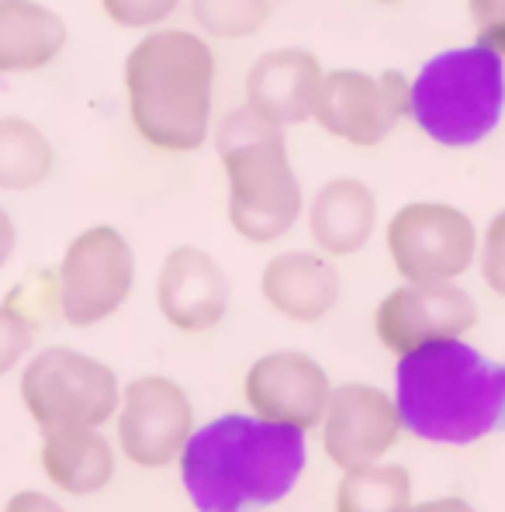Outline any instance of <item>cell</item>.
I'll return each mask as SVG.
<instances>
[{
	"mask_svg": "<svg viewBox=\"0 0 505 512\" xmlns=\"http://www.w3.org/2000/svg\"><path fill=\"white\" fill-rule=\"evenodd\" d=\"M481 319V308L457 281L412 284L402 281L378 301L374 333L378 343L395 357L416 353L422 346L464 340Z\"/></svg>",
	"mask_w": 505,
	"mask_h": 512,
	"instance_id": "8fae6325",
	"label": "cell"
},
{
	"mask_svg": "<svg viewBox=\"0 0 505 512\" xmlns=\"http://www.w3.org/2000/svg\"><path fill=\"white\" fill-rule=\"evenodd\" d=\"M409 512H478L467 499L461 495H440V499H422V502H412Z\"/></svg>",
	"mask_w": 505,
	"mask_h": 512,
	"instance_id": "f1b7e54d",
	"label": "cell"
},
{
	"mask_svg": "<svg viewBox=\"0 0 505 512\" xmlns=\"http://www.w3.org/2000/svg\"><path fill=\"white\" fill-rule=\"evenodd\" d=\"M18 395L39 433L52 429H104L122 402L115 367L73 346H45L21 367Z\"/></svg>",
	"mask_w": 505,
	"mask_h": 512,
	"instance_id": "8992f818",
	"label": "cell"
},
{
	"mask_svg": "<svg viewBox=\"0 0 505 512\" xmlns=\"http://www.w3.org/2000/svg\"><path fill=\"white\" fill-rule=\"evenodd\" d=\"M474 35L505 59V0H467Z\"/></svg>",
	"mask_w": 505,
	"mask_h": 512,
	"instance_id": "484cf974",
	"label": "cell"
},
{
	"mask_svg": "<svg viewBox=\"0 0 505 512\" xmlns=\"http://www.w3.org/2000/svg\"><path fill=\"white\" fill-rule=\"evenodd\" d=\"M333 395L326 367L301 350H270L256 357L243 378V398L256 419L291 429H319Z\"/></svg>",
	"mask_w": 505,
	"mask_h": 512,
	"instance_id": "4fadbf2b",
	"label": "cell"
},
{
	"mask_svg": "<svg viewBox=\"0 0 505 512\" xmlns=\"http://www.w3.org/2000/svg\"><path fill=\"white\" fill-rule=\"evenodd\" d=\"M39 464L52 488H59L63 495H77V499L101 495L118 474L115 443L104 436V429L94 426L42 433Z\"/></svg>",
	"mask_w": 505,
	"mask_h": 512,
	"instance_id": "ac0fdd59",
	"label": "cell"
},
{
	"mask_svg": "<svg viewBox=\"0 0 505 512\" xmlns=\"http://www.w3.org/2000/svg\"><path fill=\"white\" fill-rule=\"evenodd\" d=\"M215 49L201 32L153 28L125 56V108L156 153H194L211 139Z\"/></svg>",
	"mask_w": 505,
	"mask_h": 512,
	"instance_id": "7a4b0ae2",
	"label": "cell"
},
{
	"mask_svg": "<svg viewBox=\"0 0 505 512\" xmlns=\"http://www.w3.org/2000/svg\"><path fill=\"white\" fill-rule=\"evenodd\" d=\"M374 4H405V0H374Z\"/></svg>",
	"mask_w": 505,
	"mask_h": 512,
	"instance_id": "f546056e",
	"label": "cell"
},
{
	"mask_svg": "<svg viewBox=\"0 0 505 512\" xmlns=\"http://www.w3.org/2000/svg\"><path fill=\"white\" fill-rule=\"evenodd\" d=\"M505 111V59L474 42L433 56L412 77V122L447 149L478 146Z\"/></svg>",
	"mask_w": 505,
	"mask_h": 512,
	"instance_id": "5b68a950",
	"label": "cell"
},
{
	"mask_svg": "<svg viewBox=\"0 0 505 512\" xmlns=\"http://www.w3.org/2000/svg\"><path fill=\"white\" fill-rule=\"evenodd\" d=\"M14 250H18V225H14L11 212L0 205V274H4V267L11 263Z\"/></svg>",
	"mask_w": 505,
	"mask_h": 512,
	"instance_id": "83f0119b",
	"label": "cell"
},
{
	"mask_svg": "<svg viewBox=\"0 0 505 512\" xmlns=\"http://www.w3.org/2000/svg\"><path fill=\"white\" fill-rule=\"evenodd\" d=\"M66 21L42 0H0V77L39 73L63 56Z\"/></svg>",
	"mask_w": 505,
	"mask_h": 512,
	"instance_id": "d6986e66",
	"label": "cell"
},
{
	"mask_svg": "<svg viewBox=\"0 0 505 512\" xmlns=\"http://www.w3.org/2000/svg\"><path fill=\"white\" fill-rule=\"evenodd\" d=\"M198 429L191 395L167 374H142L122 384L115 412L118 450L128 464L160 471L180 461L187 440Z\"/></svg>",
	"mask_w": 505,
	"mask_h": 512,
	"instance_id": "30bf717a",
	"label": "cell"
},
{
	"mask_svg": "<svg viewBox=\"0 0 505 512\" xmlns=\"http://www.w3.org/2000/svg\"><path fill=\"white\" fill-rule=\"evenodd\" d=\"M395 405L405 433L436 447H471L505 429V364L467 340L398 357Z\"/></svg>",
	"mask_w": 505,
	"mask_h": 512,
	"instance_id": "3957f363",
	"label": "cell"
},
{
	"mask_svg": "<svg viewBox=\"0 0 505 512\" xmlns=\"http://www.w3.org/2000/svg\"><path fill=\"white\" fill-rule=\"evenodd\" d=\"M218 163L229 187V225L253 246L284 239L305 212V191L284 139V125L250 104L215 125Z\"/></svg>",
	"mask_w": 505,
	"mask_h": 512,
	"instance_id": "277c9868",
	"label": "cell"
},
{
	"mask_svg": "<svg viewBox=\"0 0 505 512\" xmlns=\"http://www.w3.org/2000/svg\"><path fill=\"white\" fill-rule=\"evenodd\" d=\"M478 267H481V281L488 284V291L505 298V208L488 218L485 232H481Z\"/></svg>",
	"mask_w": 505,
	"mask_h": 512,
	"instance_id": "d4e9b609",
	"label": "cell"
},
{
	"mask_svg": "<svg viewBox=\"0 0 505 512\" xmlns=\"http://www.w3.org/2000/svg\"><path fill=\"white\" fill-rule=\"evenodd\" d=\"M39 333L42 329L25 312H18L11 301H0V378L25 364Z\"/></svg>",
	"mask_w": 505,
	"mask_h": 512,
	"instance_id": "cb8c5ba5",
	"label": "cell"
},
{
	"mask_svg": "<svg viewBox=\"0 0 505 512\" xmlns=\"http://www.w3.org/2000/svg\"><path fill=\"white\" fill-rule=\"evenodd\" d=\"M156 308L177 333H211L232 308V281L208 250L191 243L173 246L156 274Z\"/></svg>",
	"mask_w": 505,
	"mask_h": 512,
	"instance_id": "5bb4252c",
	"label": "cell"
},
{
	"mask_svg": "<svg viewBox=\"0 0 505 512\" xmlns=\"http://www.w3.org/2000/svg\"><path fill=\"white\" fill-rule=\"evenodd\" d=\"M184 0H101V11L111 25L125 32H153L163 28Z\"/></svg>",
	"mask_w": 505,
	"mask_h": 512,
	"instance_id": "603a6c76",
	"label": "cell"
},
{
	"mask_svg": "<svg viewBox=\"0 0 505 512\" xmlns=\"http://www.w3.org/2000/svg\"><path fill=\"white\" fill-rule=\"evenodd\" d=\"M315 125L357 149H374L412 118V80L402 70H329L312 108Z\"/></svg>",
	"mask_w": 505,
	"mask_h": 512,
	"instance_id": "9c48e42d",
	"label": "cell"
},
{
	"mask_svg": "<svg viewBox=\"0 0 505 512\" xmlns=\"http://www.w3.org/2000/svg\"><path fill=\"white\" fill-rule=\"evenodd\" d=\"M56 170V146L32 118L0 115V191L25 194Z\"/></svg>",
	"mask_w": 505,
	"mask_h": 512,
	"instance_id": "ffe728a7",
	"label": "cell"
},
{
	"mask_svg": "<svg viewBox=\"0 0 505 512\" xmlns=\"http://www.w3.org/2000/svg\"><path fill=\"white\" fill-rule=\"evenodd\" d=\"M260 295L277 315L301 326L322 322L343 295L336 263L319 250H284L263 263Z\"/></svg>",
	"mask_w": 505,
	"mask_h": 512,
	"instance_id": "2e32d148",
	"label": "cell"
},
{
	"mask_svg": "<svg viewBox=\"0 0 505 512\" xmlns=\"http://www.w3.org/2000/svg\"><path fill=\"white\" fill-rule=\"evenodd\" d=\"M59 319L73 329H94L125 308L135 291V250L115 225L77 232L56 267Z\"/></svg>",
	"mask_w": 505,
	"mask_h": 512,
	"instance_id": "52a82bcc",
	"label": "cell"
},
{
	"mask_svg": "<svg viewBox=\"0 0 505 512\" xmlns=\"http://www.w3.org/2000/svg\"><path fill=\"white\" fill-rule=\"evenodd\" d=\"M378 229V198L357 177H333L308 201V236L329 260L360 253Z\"/></svg>",
	"mask_w": 505,
	"mask_h": 512,
	"instance_id": "e0dca14e",
	"label": "cell"
},
{
	"mask_svg": "<svg viewBox=\"0 0 505 512\" xmlns=\"http://www.w3.org/2000/svg\"><path fill=\"white\" fill-rule=\"evenodd\" d=\"M322 450L339 471L384 461L398 447L405 426L391 391L367 381L333 384L322 412Z\"/></svg>",
	"mask_w": 505,
	"mask_h": 512,
	"instance_id": "7c38bea8",
	"label": "cell"
},
{
	"mask_svg": "<svg viewBox=\"0 0 505 512\" xmlns=\"http://www.w3.org/2000/svg\"><path fill=\"white\" fill-rule=\"evenodd\" d=\"M322 77L326 70L315 52L298 49V45L270 49L256 56L246 70V104L277 125H298L312 118Z\"/></svg>",
	"mask_w": 505,
	"mask_h": 512,
	"instance_id": "9a60e30c",
	"label": "cell"
},
{
	"mask_svg": "<svg viewBox=\"0 0 505 512\" xmlns=\"http://www.w3.org/2000/svg\"><path fill=\"white\" fill-rule=\"evenodd\" d=\"M481 232L471 215L447 201H409L388 218L384 246L402 281H461L478 260Z\"/></svg>",
	"mask_w": 505,
	"mask_h": 512,
	"instance_id": "ba28073f",
	"label": "cell"
},
{
	"mask_svg": "<svg viewBox=\"0 0 505 512\" xmlns=\"http://www.w3.org/2000/svg\"><path fill=\"white\" fill-rule=\"evenodd\" d=\"M201 35L215 42L253 39L274 14V0H187Z\"/></svg>",
	"mask_w": 505,
	"mask_h": 512,
	"instance_id": "7402d4cb",
	"label": "cell"
},
{
	"mask_svg": "<svg viewBox=\"0 0 505 512\" xmlns=\"http://www.w3.org/2000/svg\"><path fill=\"white\" fill-rule=\"evenodd\" d=\"M4 512H66V509L59 506V499H52V495L25 488V492H14L11 499H7Z\"/></svg>",
	"mask_w": 505,
	"mask_h": 512,
	"instance_id": "4316f807",
	"label": "cell"
},
{
	"mask_svg": "<svg viewBox=\"0 0 505 512\" xmlns=\"http://www.w3.org/2000/svg\"><path fill=\"white\" fill-rule=\"evenodd\" d=\"M308 433L225 412L198 426L180 454V481L198 512H260L288 499L308 464Z\"/></svg>",
	"mask_w": 505,
	"mask_h": 512,
	"instance_id": "6da1fadb",
	"label": "cell"
},
{
	"mask_svg": "<svg viewBox=\"0 0 505 512\" xmlns=\"http://www.w3.org/2000/svg\"><path fill=\"white\" fill-rule=\"evenodd\" d=\"M412 474L405 464L374 461L364 468L343 471L336 485V512H409L412 509Z\"/></svg>",
	"mask_w": 505,
	"mask_h": 512,
	"instance_id": "44dd1931",
	"label": "cell"
}]
</instances>
